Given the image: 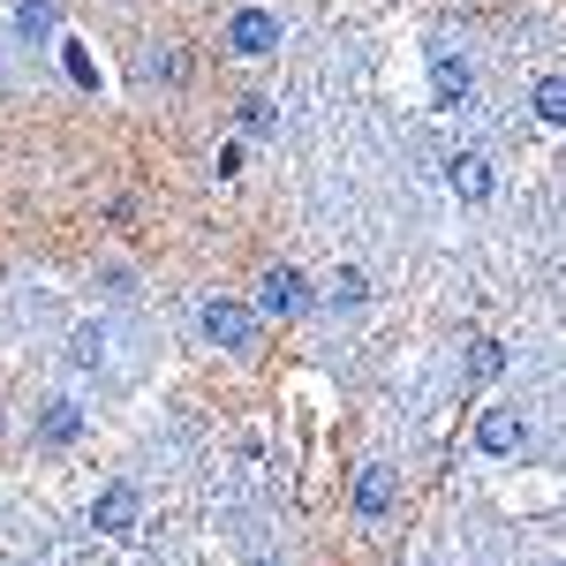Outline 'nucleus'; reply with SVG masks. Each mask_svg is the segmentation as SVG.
<instances>
[{
	"label": "nucleus",
	"mask_w": 566,
	"mask_h": 566,
	"mask_svg": "<svg viewBox=\"0 0 566 566\" xmlns=\"http://www.w3.org/2000/svg\"><path fill=\"white\" fill-rule=\"evenodd\" d=\"M91 528H98V536H129L136 528V491L129 483H106V491L91 499Z\"/></svg>",
	"instance_id": "20e7f679"
},
{
	"label": "nucleus",
	"mask_w": 566,
	"mask_h": 566,
	"mask_svg": "<svg viewBox=\"0 0 566 566\" xmlns=\"http://www.w3.org/2000/svg\"><path fill=\"white\" fill-rule=\"evenodd\" d=\"M363 295H370V287H363V272H340V280H333V310H340V317H355V310H363Z\"/></svg>",
	"instance_id": "f8f14e48"
},
{
	"label": "nucleus",
	"mask_w": 566,
	"mask_h": 566,
	"mask_svg": "<svg viewBox=\"0 0 566 566\" xmlns=\"http://www.w3.org/2000/svg\"><path fill=\"white\" fill-rule=\"evenodd\" d=\"M476 446L483 453H522L528 446V416L522 408H491V416L476 423Z\"/></svg>",
	"instance_id": "39448f33"
},
{
	"label": "nucleus",
	"mask_w": 566,
	"mask_h": 566,
	"mask_svg": "<svg viewBox=\"0 0 566 566\" xmlns=\"http://www.w3.org/2000/svg\"><path fill=\"white\" fill-rule=\"evenodd\" d=\"M15 39L31 45V53L53 45L61 39V0H15Z\"/></svg>",
	"instance_id": "423d86ee"
},
{
	"label": "nucleus",
	"mask_w": 566,
	"mask_h": 566,
	"mask_svg": "<svg viewBox=\"0 0 566 566\" xmlns=\"http://www.w3.org/2000/svg\"><path fill=\"white\" fill-rule=\"evenodd\" d=\"M386 506H392V469H378V461H370V469L355 476V514H370V522H378Z\"/></svg>",
	"instance_id": "1a4fd4ad"
},
{
	"label": "nucleus",
	"mask_w": 566,
	"mask_h": 566,
	"mask_svg": "<svg viewBox=\"0 0 566 566\" xmlns=\"http://www.w3.org/2000/svg\"><path fill=\"white\" fill-rule=\"evenodd\" d=\"M469 370H476V378H499V370H506V348H491V340H476V355H469Z\"/></svg>",
	"instance_id": "4468645a"
},
{
	"label": "nucleus",
	"mask_w": 566,
	"mask_h": 566,
	"mask_svg": "<svg viewBox=\"0 0 566 566\" xmlns=\"http://www.w3.org/2000/svg\"><path fill=\"white\" fill-rule=\"evenodd\" d=\"M258 310L264 317H280V325H295L310 310V280L295 272V264H264V280H258Z\"/></svg>",
	"instance_id": "7ed1b4c3"
},
{
	"label": "nucleus",
	"mask_w": 566,
	"mask_h": 566,
	"mask_svg": "<svg viewBox=\"0 0 566 566\" xmlns=\"http://www.w3.org/2000/svg\"><path fill=\"white\" fill-rule=\"evenodd\" d=\"M446 181H453L461 205H483V197H491V159H483V151H453V159H446Z\"/></svg>",
	"instance_id": "0eeeda50"
},
{
	"label": "nucleus",
	"mask_w": 566,
	"mask_h": 566,
	"mask_svg": "<svg viewBox=\"0 0 566 566\" xmlns=\"http://www.w3.org/2000/svg\"><path fill=\"white\" fill-rule=\"evenodd\" d=\"M69 76H76V84H98V69H91L84 45H69Z\"/></svg>",
	"instance_id": "2eb2a0df"
},
{
	"label": "nucleus",
	"mask_w": 566,
	"mask_h": 566,
	"mask_svg": "<svg viewBox=\"0 0 566 566\" xmlns=\"http://www.w3.org/2000/svg\"><path fill=\"white\" fill-rule=\"evenodd\" d=\"M431 76H438V106H461V98H469V61L438 53V61H431Z\"/></svg>",
	"instance_id": "9d476101"
},
{
	"label": "nucleus",
	"mask_w": 566,
	"mask_h": 566,
	"mask_svg": "<svg viewBox=\"0 0 566 566\" xmlns=\"http://www.w3.org/2000/svg\"><path fill=\"white\" fill-rule=\"evenodd\" d=\"M197 333H205L219 355H250L258 317H250V303H234V295H205V303H197Z\"/></svg>",
	"instance_id": "f257e3e1"
},
{
	"label": "nucleus",
	"mask_w": 566,
	"mask_h": 566,
	"mask_svg": "<svg viewBox=\"0 0 566 566\" xmlns=\"http://www.w3.org/2000/svg\"><path fill=\"white\" fill-rule=\"evenodd\" d=\"M536 122H544V129H559V122H566V84H559V76L536 84Z\"/></svg>",
	"instance_id": "9b49d317"
},
{
	"label": "nucleus",
	"mask_w": 566,
	"mask_h": 566,
	"mask_svg": "<svg viewBox=\"0 0 566 566\" xmlns=\"http://www.w3.org/2000/svg\"><path fill=\"white\" fill-rule=\"evenodd\" d=\"M84 438V408L76 400H45L39 408V446H76Z\"/></svg>",
	"instance_id": "6e6552de"
},
{
	"label": "nucleus",
	"mask_w": 566,
	"mask_h": 566,
	"mask_svg": "<svg viewBox=\"0 0 566 566\" xmlns=\"http://www.w3.org/2000/svg\"><path fill=\"white\" fill-rule=\"evenodd\" d=\"M227 53H234V61L280 53V15H272V8H234V15H227Z\"/></svg>",
	"instance_id": "f03ea898"
},
{
	"label": "nucleus",
	"mask_w": 566,
	"mask_h": 566,
	"mask_svg": "<svg viewBox=\"0 0 566 566\" xmlns=\"http://www.w3.org/2000/svg\"><path fill=\"white\" fill-rule=\"evenodd\" d=\"M69 355H76V370H98V363H106V333H98V325H84Z\"/></svg>",
	"instance_id": "ddd939ff"
}]
</instances>
